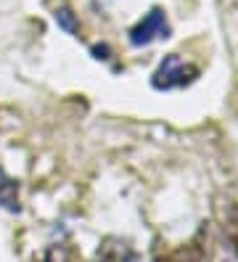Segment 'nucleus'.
Returning a JSON list of instances; mask_svg holds the SVG:
<instances>
[{"instance_id":"nucleus-1","label":"nucleus","mask_w":238,"mask_h":262,"mask_svg":"<svg viewBox=\"0 0 238 262\" xmlns=\"http://www.w3.org/2000/svg\"><path fill=\"white\" fill-rule=\"evenodd\" d=\"M196 77H199V69H196L193 64H185L178 53H172V56H167V58L162 61V67L156 69L151 85H154L156 90H175V88L190 85Z\"/></svg>"},{"instance_id":"nucleus-2","label":"nucleus","mask_w":238,"mask_h":262,"mask_svg":"<svg viewBox=\"0 0 238 262\" xmlns=\"http://www.w3.org/2000/svg\"><path fill=\"white\" fill-rule=\"evenodd\" d=\"M169 37V24L162 8H154L146 19H140L133 29H130V42L133 45H148L154 40H164Z\"/></svg>"},{"instance_id":"nucleus-3","label":"nucleus","mask_w":238,"mask_h":262,"mask_svg":"<svg viewBox=\"0 0 238 262\" xmlns=\"http://www.w3.org/2000/svg\"><path fill=\"white\" fill-rule=\"evenodd\" d=\"M0 207H6L8 212H19V186L3 169H0Z\"/></svg>"},{"instance_id":"nucleus-4","label":"nucleus","mask_w":238,"mask_h":262,"mask_svg":"<svg viewBox=\"0 0 238 262\" xmlns=\"http://www.w3.org/2000/svg\"><path fill=\"white\" fill-rule=\"evenodd\" d=\"M124 259H133L135 254L130 252L127 244H117V241H106V246L98 252V262H124Z\"/></svg>"},{"instance_id":"nucleus-5","label":"nucleus","mask_w":238,"mask_h":262,"mask_svg":"<svg viewBox=\"0 0 238 262\" xmlns=\"http://www.w3.org/2000/svg\"><path fill=\"white\" fill-rule=\"evenodd\" d=\"M56 21H58V27L67 29L69 35H77V21H74V16H72L69 8H58V11H56Z\"/></svg>"},{"instance_id":"nucleus-6","label":"nucleus","mask_w":238,"mask_h":262,"mask_svg":"<svg viewBox=\"0 0 238 262\" xmlns=\"http://www.w3.org/2000/svg\"><path fill=\"white\" fill-rule=\"evenodd\" d=\"M164 262H201V252L199 249H180V252H175V254H169Z\"/></svg>"},{"instance_id":"nucleus-7","label":"nucleus","mask_w":238,"mask_h":262,"mask_svg":"<svg viewBox=\"0 0 238 262\" xmlns=\"http://www.w3.org/2000/svg\"><path fill=\"white\" fill-rule=\"evenodd\" d=\"M233 249L238 254V214H235V223H233Z\"/></svg>"},{"instance_id":"nucleus-8","label":"nucleus","mask_w":238,"mask_h":262,"mask_svg":"<svg viewBox=\"0 0 238 262\" xmlns=\"http://www.w3.org/2000/svg\"><path fill=\"white\" fill-rule=\"evenodd\" d=\"M93 53L98 56V58H109L106 53H109V48H93Z\"/></svg>"}]
</instances>
